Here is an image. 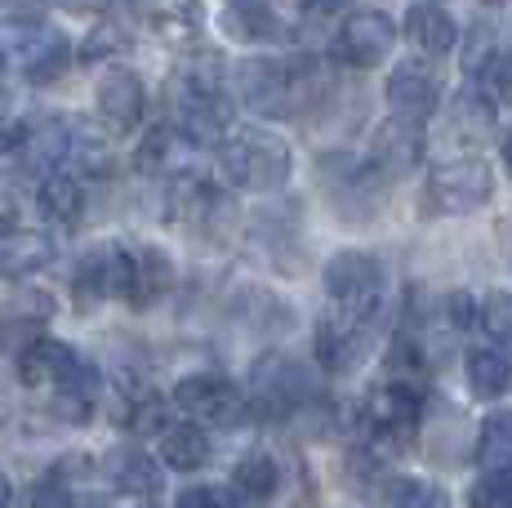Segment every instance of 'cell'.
<instances>
[{
    "mask_svg": "<svg viewBox=\"0 0 512 508\" xmlns=\"http://www.w3.org/2000/svg\"><path fill=\"white\" fill-rule=\"evenodd\" d=\"M81 508H107V504H81Z\"/></svg>",
    "mask_w": 512,
    "mask_h": 508,
    "instance_id": "f6af8a7d",
    "label": "cell"
},
{
    "mask_svg": "<svg viewBox=\"0 0 512 508\" xmlns=\"http://www.w3.org/2000/svg\"><path fill=\"white\" fill-rule=\"evenodd\" d=\"M179 219H183L192 232H205V237H223V232L232 228L236 210H232V197H228V192H219L214 183L183 179V188H179Z\"/></svg>",
    "mask_w": 512,
    "mask_h": 508,
    "instance_id": "ffe728a7",
    "label": "cell"
},
{
    "mask_svg": "<svg viewBox=\"0 0 512 508\" xmlns=\"http://www.w3.org/2000/svg\"><path fill=\"white\" fill-rule=\"evenodd\" d=\"M174 508H223V495L214 486H187V491H179Z\"/></svg>",
    "mask_w": 512,
    "mask_h": 508,
    "instance_id": "f35d334b",
    "label": "cell"
},
{
    "mask_svg": "<svg viewBox=\"0 0 512 508\" xmlns=\"http://www.w3.org/2000/svg\"><path fill=\"white\" fill-rule=\"evenodd\" d=\"M219 170L241 192H277L290 183V143L272 130H232L219 143Z\"/></svg>",
    "mask_w": 512,
    "mask_h": 508,
    "instance_id": "7a4b0ae2",
    "label": "cell"
},
{
    "mask_svg": "<svg viewBox=\"0 0 512 508\" xmlns=\"http://www.w3.org/2000/svg\"><path fill=\"white\" fill-rule=\"evenodd\" d=\"M54 237L41 228H5L0 232V277H32L54 263Z\"/></svg>",
    "mask_w": 512,
    "mask_h": 508,
    "instance_id": "603a6c76",
    "label": "cell"
},
{
    "mask_svg": "<svg viewBox=\"0 0 512 508\" xmlns=\"http://www.w3.org/2000/svg\"><path fill=\"white\" fill-rule=\"evenodd\" d=\"M174 286V263L161 246H139L130 250V281H125V304L134 312H147L165 290Z\"/></svg>",
    "mask_w": 512,
    "mask_h": 508,
    "instance_id": "44dd1931",
    "label": "cell"
},
{
    "mask_svg": "<svg viewBox=\"0 0 512 508\" xmlns=\"http://www.w3.org/2000/svg\"><path fill=\"white\" fill-rule=\"evenodd\" d=\"M477 94L490 107H512V54H495L486 67L477 72Z\"/></svg>",
    "mask_w": 512,
    "mask_h": 508,
    "instance_id": "e575fe53",
    "label": "cell"
},
{
    "mask_svg": "<svg viewBox=\"0 0 512 508\" xmlns=\"http://www.w3.org/2000/svg\"><path fill=\"white\" fill-rule=\"evenodd\" d=\"M477 326L486 330L490 344L512 348V290H486L477 299Z\"/></svg>",
    "mask_w": 512,
    "mask_h": 508,
    "instance_id": "d6a6232c",
    "label": "cell"
},
{
    "mask_svg": "<svg viewBox=\"0 0 512 508\" xmlns=\"http://www.w3.org/2000/svg\"><path fill=\"white\" fill-rule=\"evenodd\" d=\"M495 197V170L481 156H450L428 170V201L441 214H472Z\"/></svg>",
    "mask_w": 512,
    "mask_h": 508,
    "instance_id": "8992f818",
    "label": "cell"
},
{
    "mask_svg": "<svg viewBox=\"0 0 512 508\" xmlns=\"http://www.w3.org/2000/svg\"><path fill=\"white\" fill-rule=\"evenodd\" d=\"M432 5H437V0H432Z\"/></svg>",
    "mask_w": 512,
    "mask_h": 508,
    "instance_id": "7dc6e473",
    "label": "cell"
},
{
    "mask_svg": "<svg viewBox=\"0 0 512 508\" xmlns=\"http://www.w3.org/2000/svg\"><path fill=\"white\" fill-rule=\"evenodd\" d=\"M392 45H397L392 14H383V9H352L339 23V32H334L330 54L348 67H374L392 54Z\"/></svg>",
    "mask_w": 512,
    "mask_h": 508,
    "instance_id": "9c48e42d",
    "label": "cell"
},
{
    "mask_svg": "<svg viewBox=\"0 0 512 508\" xmlns=\"http://www.w3.org/2000/svg\"><path fill=\"white\" fill-rule=\"evenodd\" d=\"M326 295L339 312L357 321H374V312L383 304V263L370 250H339L321 272Z\"/></svg>",
    "mask_w": 512,
    "mask_h": 508,
    "instance_id": "277c9868",
    "label": "cell"
},
{
    "mask_svg": "<svg viewBox=\"0 0 512 508\" xmlns=\"http://www.w3.org/2000/svg\"><path fill=\"white\" fill-rule=\"evenodd\" d=\"M446 321L450 326H472V321H477V299H472L468 290H455V295L446 299Z\"/></svg>",
    "mask_w": 512,
    "mask_h": 508,
    "instance_id": "74e56055",
    "label": "cell"
},
{
    "mask_svg": "<svg viewBox=\"0 0 512 508\" xmlns=\"http://www.w3.org/2000/svg\"><path fill=\"white\" fill-rule=\"evenodd\" d=\"M76 366H81L76 348L54 335H41L36 344H27L18 353V379H23V388H58L63 379L76 375Z\"/></svg>",
    "mask_w": 512,
    "mask_h": 508,
    "instance_id": "ac0fdd59",
    "label": "cell"
},
{
    "mask_svg": "<svg viewBox=\"0 0 512 508\" xmlns=\"http://www.w3.org/2000/svg\"><path fill=\"white\" fill-rule=\"evenodd\" d=\"M18 63H23V76L32 85H54L58 76L72 67V41H67L58 27L49 23H23L18 27Z\"/></svg>",
    "mask_w": 512,
    "mask_h": 508,
    "instance_id": "4fadbf2b",
    "label": "cell"
},
{
    "mask_svg": "<svg viewBox=\"0 0 512 508\" xmlns=\"http://www.w3.org/2000/svg\"><path fill=\"white\" fill-rule=\"evenodd\" d=\"M486 5H504V0H486Z\"/></svg>",
    "mask_w": 512,
    "mask_h": 508,
    "instance_id": "bcb514c9",
    "label": "cell"
},
{
    "mask_svg": "<svg viewBox=\"0 0 512 508\" xmlns=\"http://www.w3.org/2000/svg\"><path fill=\"white\" fill-rule=\"evenodd\" d=\"M228 5H250V0H228Z\"/></svg>",
    "mask_w": 512,
    "mask_h": 508,
    "instance_id": "ee69618b",
    "label": "cell"
},
{
    "mask_svg": "<svg viewBox=\"0 0 512 508\" xmlns=\"http://www.w3.org/2000/svg\"><path fill=\"white\" fill-rule=\"evenodd\" d=\"M49 317H54V295L45 290H27V295L9 299L5 304V321H0V353H23L27 344L45 335Z\"/></svg>",
    "mask_w": 512,
    "mask_h": 508,
    "instance_id": "d6986e66",
    "label": "cell"
},
{
    "mask_svg": "<svg viewBox=\"0 0 512 508\" xmlns=\"http://www.w3.org/2000/svg\"><path fill=\"white\" fill-rule=\"evenodd\" d=\"M321 179H326L330 197L343 214H357V201H361V214H374L383 205V174L374 170L370 161H357V156H326V161H321Z\"/></svg>",
    "mask_w": 512,
    "mask_h": 508,
    "instance_id": "7c38bea8",
    "label": "cell"
},
{
    "mask_svg": "<svg viewBox=\"0 0 512 508\" xmlns=\"http://www.w3.org/2000/svg\"><path fill=\"white\" fill-rule=\"evenodd\" d=\"M192 161H196V143L179 125H152L139 139V148H134L139 174H152V179H187Z\"/></svg>",
    "mask_w": 512,
    "mask_h": 508,
    "instance_id": "9a60e30c",
    "label": "cell"
},
{
    "mask_svg": "<svg viewBox=\"0 0 512 508\" xmlns=\"http://www.w3.org/2000/svg\"><path fill=\"white\" fill-rule=\"evenodd\" d=\"M174 406H179L183 415H192V424H201V428H236L250 415L245 393L228 375H214V370L183 375L179 384H174Z\"/></svg>",
    "mask_w": 512,
    "mask_h": 508,
    "instance_id": "5b68a950",
    "label": "cell"
},
{
    "mask_svg": "<svg viewBox=\"0 0 512 508\" xmlns=\"http://www.w3.org/2000/svg\"><path fill=\"white\" fill-rule=\"evenodd\" d=\"M94 103H98V116L112 134H130L139 130L143 112H147V85L134 67H107L98 76V90H94Z\"/></svg>",
    "mask_w": 512,
    "mask_h": 508,
    "instance_id": "8fae6325",
    "label": "cell"
},
{
    "mask_svg": "<svg viewBox=\"0 0 512 508\" xmlns=\"http://www.w3.org/2000/svg\"><path fill=\"white\" fill-rule=\"evenodd\" d=\"M250 402L268 419H290L303 406L317 402V379L308 375V366L299 357L263 353L250 370Z\"/></svg>",
    "mask_w": 512,
    "mask_h": 508,
    "instance_id": "3957f363",
    "label": "cell"
},
{
    "mask_svg": "<svg viewBox=\"0 0 512 508\" xmlns=\"http://www.w3.org/2000/svg\"><path fill=\"white\" fill-rule=\"evenodd\" d=\"M125 428H130L134 437H161L165 428H170V419H165V397L139 393L125 406Z\"/></svg>",
    "mask_w": 512,
    "mask_h": 508,
    "instance_id": "836d02e7",
    "label": "cell"
},
{
    "mask_svg": "<svg viewBox=\"0 0 512 508\" xmlns=\"http://www.w3.org/2000/svg\"><path fill=\"white\" fill-rule=\"evenodd\" d=\"M228 312H232V321H241L245 330H254V335H263V339L290 335L294 321H299L290 299L268 286H236L228 295Z\"/></svg>",
    "mask_w": 512,
    "mask_h": 508,
    "instance_id": "5bb4252c",
    "label": "cell"
},
{
    "mask_svg": "<svg viewBox=\"0 0 512 508\" xmlns=\"http://www.w3.org/2000/svg\"><path fill=\"white\" fill-rule=\"evenodd\" d=\"M464 375H468V388L481 397V402H499V397L512 388V361L499 353V348H468L464 357Z\"/></svg>",
    "mask_w": 512,
    "mask_h": 508,
    "instance_id": "f1b7e54d",
    "label": "cell"
},
{
    "mask_svg": "<svg viewBox=\"0 0 512 508\" xmlns=\"http://www.w3.org/2000/svg\"><path fill=\"white\" fill-rule=\"evenodd\" d=\"M23 508H72V486H67V477L58 473V468L45 477H36V482L27 486Z\"/></svg>",
    "mask_w": 512,
    "mask_h": 508,
    "instance_id": "d590c367",
    "label": "cell"
},
{
    "mask_svg": "<svg viewBox=\"0 0 512 508\" xmlns=\"http://www.w3.org/2000/svg\"><path fill=\"white\" fill-rule=\"evenodd\" d=\"M401 32H406L410 50H419L423 58H446L459 45V23L441 5H432V0H415L406 9V27Z\"/></svg>",
    "mask_w": 512,
    "mask_h": 508,
    "instance_id": "7402d4cb",
    "label": "cell"
},
{
    "mask_svg": "<svg viewBox=\"0 0 512 508\" xmlns=\"http://www.w3.org/2000/svg\"><path fill=\"white\" fill-rule=\"evenodd\" d=\"M343 5H348V0H303V9H308V14H339Z\"/></svg>",
    "mask_w": 512,
    "mask_h": 508,
    "instance_id": "ab89813d",
    "label": "cell"
},
{
    "mask_svg": "<svg viewBox=\"0 0 512 508\" xmlns=\"http://www.w3.org/2000/svg\"><path fill=\"white\" fill-rule=\"evenodd\" d=\"M499 152H504V165H508V174H512V134L504 139V148H499Z\"/></svg>",
    "mask_w": 512,
    "mask_h": 508,
    "instance_id": "b9f144b4",
    "label": "cell"
},
{
    "mask_svg": "<svg viewBox=\"0 0 512 508\" xmlns=\"http://www.w3.org/2000/svg\"><path fill=\"white\" fill-rule=\"evenodd\" d=\"M67 161H72L81 174H98V179H103V174H112L116 156L107 148V139H98V134L67 130Z\"/></svg>",
    "mask_w": 512,
    "mask_h": 508,
    "instance_id": "1f68e13d",
    "label": "cell"
},
{
    "mask_svg": "<svg viewBox=\"0 0 512 508\" xmlns=\"http://www.w3.org/2000/svg\"><path fill=\"white\" fill-rule=\"evenodd\" d=\"M423 161V125L415 121H383L370 139V165L383 179H401Z\"/></svg>",
    "mask_w": 512,
    "mask_h": 508,
    "instance_id": "e0dca14e",
    "label": "cell"
},
{
    "mask_svg": "<svg viewBox=\"0 0 512 508\" xmlns=\"http://www.w3.org/2000/svg\"><path fill=\"white\" fill-rule=\"evenodd\" d=\"M277 491H281V464L268 451H250L245 459H236V468H232V495L241 504L263 508V504L277 500Z\"/></svg>",
    "mask_w": 512,
    "mask_h": 508,
    "instance_id": "d4e9b609",
    "label": "cell"
},
{
    "mask_svg": "<svg viewBox=\"0 0 512 508\" xmlns=\"http://www.w3.org/2000/svg\"><path fill=\"white\" fill-rule=\"evenodd\" d=\"M103 473L121 495L152 500V495L161 491V464H156L147 451H139V446H116V451H107Z\"/></svg>",
    "mask_w": 512,
    "mask_h": 508,
    "instance_id": "cb8c5ba5",
    "label": "cell"
},
{
    "mask_svg": "<svg viewBox=\"0 0 512 508\" xmlns=\"http://www.w3.org/2000/svg\"><path fill=\"white\" fill-rule=\"evenodd\" d=\"M214 455L210 446V433H205L201 424H170L161 433V464L174 468V473H196V468H205Z\"/></svg>",
    "mask_w": 512,
    "mask_h": 508,
    "instance_id": "83f0119b",
    "label": "cell"
},
{
    "mask_svg": "<svg viewBox=\"0 0 512 508\" xmlns=\"http://www.w3.org/2000/svg\"><path fill=\"white\" fill-rule=\"evenodd\" d=\"M419 393L410 384H383L366 397V428H370V446L374 455H401V446L415 437L419 428Z\"/></svg>",
    "mask_w": 512,
    "mask_h": 508,
    "instance_id": "52a82bcc",
    "label": "cell"
},
{
    "mask_svg": "<svg viewBox=\"0 0 512 508\" xmlns=\"http://www.w3.org/2000/svg\"><path fill=\"white\" fill-rule=\"evenodd\" d=\"M317 90V63L308 58H245L236 67V99L254 116H299Z\"/></svg>",
    "mask_w": 512,
    "mask_h": 508,
    "instance_id": "6da1fadb",
    "label": "cell"
},
{
    "mask_svg": "<svg viewBox=\"0 0 512 508\" xmlns=\"http://www.w3.org/2000/svg\"><path fill=\"white\" fill-rule=\"evenodd\" d=\"M125 281H130V246H94L76 263L72 295H76V304L90 312L103 299H121Z\"/></svg>",
    "mask_w": 512,
    "mask_h": 508,
    "instance_id": "30bf717a",
    "label": "cell"
},
{
    "mask_svg": "<svg viewBox=\"0 0 512 508\" xmlns=\"http://www.w3.org/2000/svg\"><path fill=\"white\" fill-rule=\"evenodd\" d=\"M36 210H41L45 223H58V228H72L85 214V188L76 174H45L41 188H36Z\"/></svg>",
    "mask_w": 512,
    "mask_h": 508,
    "instance_id": "484cf974",
    "label": "cell"
},
{
    "mask_svg": "<svg viewBox=\"0 0 512 508\" xmlns=\"http://www.w3.org/2000/svg\"><path fill=\"white\" fill-rule=\"evenodd\" d=\"M5 67H9V54H5V50H0V72H5Z\"/></svg>",
    "mask_w": 512,
    "mask_h": 508,
    "instance_id": "7bdbcfd3",
    "label": "cell"
},
{
    "mask_svg": "<svg viewBox=\"0 0 512 508\" xmlns=\"http://www.w3.org/2000/svg\"><path fill=\"white\" fill-rule=\"evenodd\" d=\"M450 125H455V134L464 143H481L495 130V107L481 99L477 85H468V90H459L455 99H450Z\"/></svg>",
    "mask_w": 512,
    "mask_h": 508,
    "instance_id": "4dcf8cb0",
    "label": "cell"
},
{
    "mask_svg": "<svg viewBox=\"0 0 512 508\" xmlns=\"http://www.w3.org/2000/svg\"><path fill=\"white\" fill-rule=\"evenodd\" d=\"M383 94H388V107H392V116H397V121L423 125V121H428V116L441 107V85H437V76H432L423 63H401V67H392V76H388V85H383Z\"/></svg>",
    "mask_w": 512,
    "mask_h": 508,
    "instance_id": "2e32d148",
    "label": "cell"
},
{
    "mask_svg": "<svg viewBox=\"0 0 512 508\" xmlns=\"http://www.w3.org/2000/svg\"><path fill=\"white\" fill-rule=\"evenodd\" d=\"M370 348H374L370 321H357L339 308H330L312 330V357H317V366L326 375H352L370 357Z\"/></svg>",
    "mask_w": 512,
    "mask_h": 508,
    "instance_id": "ba28073f",
    "label": "cell"
},
{
    "mask_svg": "<svg viewBox=\"0 0 512 508\" xmlns=\"http://www.w3.org/2000/svg\"><path fill=\"white\" fill-rule=\"evenodd\" d=\"M223 36L236 45H272L281 41V18L272 14L263 0H250V5H228L219 18Z\"/></svg>",
    "mask_w": 512,
    "mask_h": 508,
    "instance_id": "4316f807",
    "label": "cell"
},
{
    "mask_svg": "<svg viewBox=\"0 0 512 508\" xmlns=\"http://www.w3.org/2000/svg\"><path fill=\"white\" fill-rule=\"evenodd\" d=\"M383 508H450V495L428 477H383L379 482Z\"/></svg>",
    "mask_w": 512,
    "mask_h": 508,
    "instance_id": "f546056e",
    "label": "cell"
},
{
    "mask_svg": "<svg viewBox=\"0 0 512 508\" xmlns=\"http://www.w3.org/2000/svg\"><path fill=\"white\" fill-rule=\"evenodd\" d=\"M9 495L14 491H9V477H5V468H0V508H9Z\"/></svg>",
    "mask_w": 512,
    "mask_h": 508,
    "instance_id": "60d3db41",
    "label": "cell"
},
{
    "mask_svg": "<svg viewBox=\"0 0 512 508\" xmlns=\"http://www.w3.org/2000/svg\"><path fill=\"white\" fill-rule=\"evenodd\" d=\"M125 50V32L116 23H94V32L81 45V63H98V58H116Z\"/></svg>",
    "mask_w": 512,
    "mask_h": 508,
    "instance_id": "8d00e7d4",
    "label": "cell"
}]
</instances>
